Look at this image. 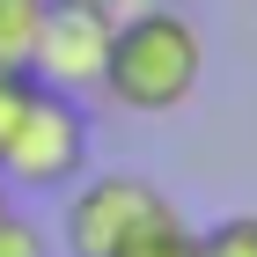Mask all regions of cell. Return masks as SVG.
<instances>
[{"label":"cell","mask_w":257,"mask_h":257,"mask_svg":"<svg viewBox=\"0 0 257 257\" xmlns=\"http://www.w3.org/2000/svg\"><path fill=\"white\" fill-rule=\"evenodd\" d=\"M118 257H198V235L184 228V220H169V228H155V235H140L133 250H118Z\"/></svg>","instance_id":"8"},{"label":"cell","mask_w":257,"mask_h":257,"mask_svg":"<svg viewBox=\"0 0 257 257\" xmlns=\"http://www.w3.org/2000/svg\"><path fill=\"white\" fill-rule=\"evenodd\" d=\"M0 257H52V235L22 213V198L0 191Z\"/></svg>","instance_id":"6"},{"label":"cell","mask_w":257,"mask_h":257,"mask_svg":"<svg viewBox=\"0 0 257 257\" xmlns=\"http://www.w3.org/2000/svg\"><path fill=\"white\" fill-rule=\"evenodd\" d=\"M81 8H96V15L118 22V15H133V8H147V0H81Z\"/></svg>","instance_id":"10"},{"label":"cell","mask_w":257,"mask_h":257,"mask_svg":"<svg viewBox=\"0 0 257 257\" xmlns=\"http://www.w3.org/2000/svg\"><path fill=\"white\" fill-rule=\"evenodd\" d=\"M198 257H257V213H220L198 235Z\"/></svg>","instance_id":"7"},{"label":"cell","mask_w":257,"mask_h":257,"mask_svg":"<svg viewBox=\"0 0 257 257\" xmlns=\"http://www.w3.org/2000/svg\"><path fill=\"white\" fill-rule=\"evenodd\" d=\"M103 52H110V15L81 8V0H52L44 22H37V37H30L22 74L37 88H59V96H96Z\"/></svg>","instance_id":"4"},{"label":"cell","mask_w":257,"mask_h":257,"mask_svg":"<svg viewBox=\"0 0 257 257\" xmlns=\"http://www.w3.org/2000/svg\"><path fill=\"white\" fill-rule=\"evenodd\" d=\"M37 96V81L22 74V66H0V140L15 133V118H22V103Z\"/></svg>","instance_id":"9"},{"label":"cell","mask_w":257,"mask_h":257,"mask_svg":"<svg viewBox=\"0 0 257 257\" xmlns=\"http://www.w3.org/2000/svg\"><path fill=\"white\" fill-rule=\"evenodd\" d=\"M177 198L162 191L155 177H133V169H103V177H74L66 184V257H118L133 250L140 235L169 228Z\"/></svg>","instance_id":"2"},{"label":"cell","mask_w":257,"mask_h":257,"mask_svg":"<svg viewBox=\"0 0 257 257\" xmlns=\"http://www.w3.org/2000/svg\"><path fill=\"white\" fill-rule=\"evenodd\" d=\"M0 177H8V191H30V198L88 177V110L59 88H37L22 103L15 133L0 140Z\"/></svg>","instance_id":"3"},{"label":"cell","mask_w":257,"mask_h":257,"mask_svg":"<svg viewBox=\"0 0 257 257\" xmlns=\"http://www.w3.org/2000/svg\"><path fill=\"white\" fill-rule=\"evenodd\" d=\"M44 8H52V0H0V66L30 59V37H37Z\"/></svg>","instance_id":"5"},{"label":"cell","mask_w":257,"mask_h":257,"mask_svg":"<svg viewBox=\"0 0 257 257\" xmlns=\"http://www.w3.org/2000/svg\"><path fill=\"white\" fill-rule=\"evenodd\" d=\"M198 81H206V37H198L191 15L147 0V8L110 22V52H103L96 96H110L133 118H169V110H184L198 96Z\"/></svg>","instance_id":"1"}]
</instances>
